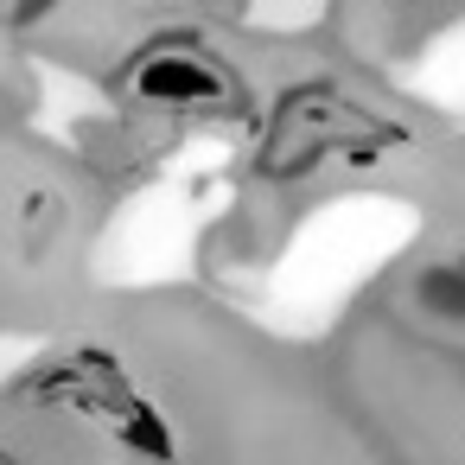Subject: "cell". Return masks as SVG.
<instances>
[{"label":"cell","mask_w":465,"mask_h":465,"mask_svg":"<svg viewBox=\"0 0 465 465\" xmlns=\"http://www.w3.org/2000/svg\"><path fill=\"white\" fill-rule=\"evenodd\" d=\"M134 90L160 109H211L223 96V71H211L204 58H147Z\"/></svg>","instance_id":"cell-1"},{"label":"cell","mask_w":465,"mask_h":465,"mask_svg":"<svg viewBox=\"0 0 465 465\" xmlns=\"http://www.w3.org/2000/svg\"><path fill=\"white\" fill-rule=\"evenodd\" d=\"M115 427H122V440H128L134 452H147V459H173V433H166V420H160L147 401L122 395V401H115Z\"/></svg>","instance_id":"cell-2"}]
</instances>
